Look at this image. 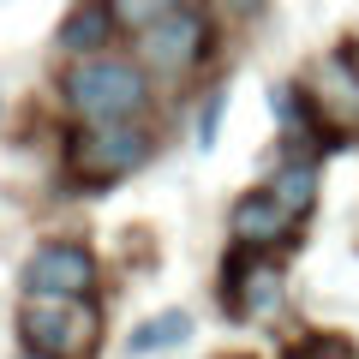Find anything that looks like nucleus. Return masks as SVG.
Wrapping results in <instances>:
<instances>
[{"instance_id":"nucleus-1","label":"nucleus","mask_w":359,"mask_h":359,"mask_svg":"<svg viewBox=\"0 0 359 359\" xmlns=\"http://www.w3.org/2000/svg\"><path fill=\"white\" fill-rule=\"evenodd\" d=\"M60 102L78 126H108V120H144L150 108V72L126 54H90L60 72Z\"/></svg>"},{"instance_id":"nucleus-2","label":"nucleus","mask_w":359,"mask_h":359,"mask_svg":"<svg viewBox=\"0 0 359 359\" xmlns=\"http://www.w3.org/2000/svg\"><path fill=\"white\" fill-rule=\"evenodd\" d=\"M216 48V13L204 0H174L156 25L138 30V66L156 78H186Z\"/></svg>"},{"instance_id":"nucleus-3","label":"nucleus","mask_w":359,"mask_h":359,"mask_svg":"<svg viewBox=\"0 0 359 359\" xmlns=\"http://www.w3.org/2000/svg\"><path fill=\"white\" fill-rule=\"evenodd\" d=\"M102 306L96 299H25L18 306V341L48 359H90L102 347Z\"/></svg>"},{"instance_id":"nucleus-4","label":"nucleus","mask_w":359,"mask_h":359,"mask_svg":"<svg viewBox=\"0 0 359 359\" xmlns=\"http://www.w3.org/2000/svg\"><path fill=\"white\" fill-rule=\"evenodd\" d=\"M156 156V126L150 120H108V126H78V138L66 144V162L84 186H108V180L138 174Z\"/></svg>"},{"instance_id":"nucleus-5","label":"nucleus","mask_w":359,"mask_h":359,"mask_svg":"<svg viewBox=\"0 0 359 359\" xmlns=\"http://www.w3.org/2000/svg\"><path fill=\"white\" fill-rule=\"evenodd\" d=\"M25 299H90L96 294V252L84 240H42L18 269Z\"/></svg>"},{"instance_id":"nucleus-6","label":"nucleus","mask_w":359,"mask_h":359,"mask_svg":"<svg viewBox=\"0 0 359 359\" xmlns=\"http://www.w3.org/2000/svg\"><path fill=\"white\" fill-rule=\"evenodd\" d=\"M222 299H228L222 311H233V318H276V311H282V299H287L282 264H276V257H264V252L233 245L228 264H222Z\"/></svg>"},{"instance_id":"nucleus-7","label":"nucleus","mask_w":359,"mask_h":359,"mask_svg":"<svg viewBox=\"0 0 359 359\" xmlns=\"http://www.w3.org/2000/svg\"><path fill=\"white\" fill-rule=\"evenodd\" d=\"M311 108L323 126V150H347L359 138V72L341 48L318 60V72H311Z\"/></svg>"},{"instance_id":"nucleus-8","label":"nucleus","mask_w":359,"mask_h":359,"mask_svg":"<svg viewBox=\"0 0 359 359\" xmlns=\"http://www.w3.org/2000/svg\"><path fill=\"white\" fill-rule=\"evenodd\" d=\"M294 233H299V216L276 204L269 186H252V192H240L228 204V240L245 245V252H276V245H287Z\"/></svg>"},{"instance_id":"nucleus-9","label":"nucleus","mask_w":359,"mask_h":359,"mask_svg":"<svg viewBox=\"0 0 359 359\" xmlns=\"http://www.w3.org/2000/svg\"><path fill=\"white\" fill-rule=\"evenodd\" d=\"M114 13H108V0H78L72 13L60 18V30H54V42H60V54H72V60H90V54H108V36H114Z\"/></svg>"},{"instance_id":"nucleus-10","label":"nucleus","mask_w":359,"mask_h":359,"mask_svg":"<svg viewBox=\"0 0 359 359\" xmlns=\"http://www.w3.org/2000/svg\"><path fill=\"white\" fill-rule=\"evenodd\" d=\"M264 186L276 192V204H282V210H294V216L306 222L311 204H318V162H311V156H282L276 174H269Z\"/></svg>"},{"instance_id":"nucleus-11","label":"nucleus","mask_w":359,"mask_h":359,"mask_svg":"<svg viewBox=\"0 0 359 359\" xmlns=\"http://www.w3.org/2000/svg\"><path fill=\"white\" fill-rule=\"evenodd\" d=\"M186 335H192V311H186V306H168V311H156V318L132 323L126 353L132 359H150V353H162V347H180Z\"/></svg>"},{"instance_id":"nucleus-12","label":"nucleus","mask_w":359,"mask_h":359,"mask_svg":"<svg viewBox=\"0 0 359 359\" xmlns=\"http://www.w3.org/2000/svg\"><path fill=\"white\" fill-rule=\"evenodd\" d=\"M168 6H174V0H108V13H114L120 30H144V25H156Z\"/></svg>"},{"instance_id":"nucleus-13","label":"nucleus","mask_w":359,"mask_h":359,"mask_svg":"<svg viewBox=\"0 0 359 359\" xmlns=\"http://www.w3.org/2000/svg\"><path fill=\"white\" fill-rule=\"evenodd\" d=\"M222 102H228V84H216V90L204 96V114H198V144H204V150L216 144V126H222Z\"/></svg>"},{"instance_id":"nucleus-14","label":"nucleus","mask_w":359,"mask_h":359,"mask_svg":"<svg viewBox=\"0 0 359 359\" xmlns=\"http://www.w3.org/2000/svg\"><path fill=\"white\" fill-rule=\"evenodd\" d=\"M341 54H347V60H353V72H359V42H347V48H341Z\"/></svg>"},{"instance_id":"nucleus-15","label":"nucleus","mask_w":359,"mask_h":359,"mask_svg":"<svg viewBox=\"0 0 359 359\" xmlns=\"http://www.w3.org/2000/svg\"><path fill=\"white\" fill-rule=\"evenodd\" d=\"M18 359H48V353H30V347H25V353H18Z\"/></svg>"},{"instance_id":"nucleus-16","label":"nucleus","mask_w":359,"mask_h":359,"mask_svg":"<svg viewBox=\"0 0 359 359\" xmlns=\"http://www.w3.org/2000/svg\"><path fill=\"white\" fill-rule=\"evenodd\" d=\"M233 359H245V353H233Z\"/></svg>"}]
</instances>
